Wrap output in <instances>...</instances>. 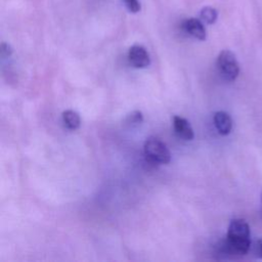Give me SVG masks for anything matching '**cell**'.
Wrapping results in <instances>:
<instances>
[{
    "label": "cell",
    "mask_w": 262,
    "mask_h": 262,
    "mask_svg": "<svg viewBox=\"0 0 262 262\" xmlns=\"http://www.w3.org/2000/svg\"><path fill=\"white\" fill-rule=\"evenodd\" d=\"M250 235V226L246 220L242 218L232 219L224 243L226 251L239 255L247 254L251 247Z\"/></svg>",
    "instance_id": "cell-1"
},
{
    "label": "cell",
    "mask_w": 262,
    "mask_h": 262,
    "mask_svg": "<svg viewBox=\"0 0 262 262\" xmlns=\"http://www.w3.org/2000/svg\"><path fill=\"white\" fill-rule=\"evenodd\" d=\"M253 252L257 258H262V238H259L255 242Z\"/></svg>",
    "instance_id": "cell-13"
},
{
    "label": "cell",
    "mask_w": 262,
    "mask_h": 262,
    "mask_svg": "<svg viewBox=\"0 0 262 262\" xmlns=\"http://www.w3.org/2000/svg\"><path fill=\"white\" fill-rule=\"evenodd\" d=\"M217 68L220 74L228 81H233L239 74V66L234 53L230 50H222L217 57Z\"/></svg>",
    "instance_id": "cell-3"
},
{
    "label": "cell",
    "mask_w": 262,
    "mask_h": 262,
    "mask_svg": "<svg viewBox=\"0 0 262 262\" xmlns=\"http://www.w3.org/2000/svg\"><path fill=\"white\" fill-rule=\"evenodd\" d=\"M127 9L132 13H137L141 9L140 2L138 0H123Z\"/></svg>",
    "instance_id": "cell-11"
},
{
    "label": "cell",
    "mask_w": 262,
    "mask_h": 262,
    "mask_svg": "<svg viewBox=\"0 0 262 262\" xmlns=\"http://www.w3.org/2000/svg\"><path fill=\"white\" fill-rule=\"evenodd\" d=\"M128 59L130 63L136 69H144L150 63V57L147 50L138 44L130 47L128 51Z\"/></svg>",
    "instance_id": "cell-4"
},
{
    "label": "cell",
    "mask_w": 262,
    "mask_h": 262,
    "mask_svg": "<svg viewBox=\"0 0 262 262\" xmlns=\"http://www.w3.org/2000/svg\"><path fill=\"white\" fill-rule=\"evenodd\" d=\"M200 17L204 23H206L208 25H212L217 20L218 12L215 8H213L211 6H205L202 8V10L200 12Z\"/></svg>",
    "instance_id": "cell-9"
},
{
    "label": "cell",
    "mask_w": 262,
    "mask_h": 262,
    "mask_svg": "<svg viewBox=\"0 0 262 262\" xmlns=\"http://www.w3.org/2000/svg\"><path fill=\"white\" fill-rule=\"evenodd\" d=\"M12 48L11 46L8 44V43H5V42H2L1 43V46H0V52H1V56L3 58L5 57H8L12 54Z\"/></svg>",
    "instance_id": "cell-12"
},
{
    "label": "cell",
    "mask_w": 262,
    "mask_h": 262,
    "mask_svg": "<svg viewBox=\"0 0 262 262\" xmlns=\"http://www.w3.org/2000/svg\"><path fill=\"white\" fill-rule=\"evenodd\" d=\"M142 121H143V116H142V113L140 111L131 112L130 114L127 115V117L125 119V123L128 126H131V127L142 123Z\"/></svg>",
    "instance_id": "cell-10"
},
{
    "label": "cell",
    "mask_w": 262,
    "mask_h": 262,
    "mask_svg": "<svg viewBox=\"0 0 262 262\" xmlns=\"http://www.w3.org/2000/svg\"><path fill=\"white\" fill-rule=\"evenodd\" d=\"M261 201H262V195H261Z\"/></svg>",
    "instance_id": "cell-14"
},
{
    "label": "cell",
    "mask_w": 262,
    "mask_h": 262,
    "mask_svg": "<svg viewBox=\"0 0 262 262\" xmlns=\"http://www.w3.org/2000/svg\"><path fill=\"white\" fill-rule=\"evenodd\" d=\"M213 121L219 134L227 135L230 133L232 129V120H231V117L226 112H223V111L216 112L214 114Z\"/></svg>",
    "instance_id": "cell-7"
},
{
    "label": "cell",
    "mask_w": 262,
    "mask_h": 262,
    "mask_svg": "<svg viewBox=\"0 0 262 262\" xmlns=\"http://www.w3.org/2000/svg\"><path fill=\"white\" fill-rule=\"evenodd\" d=\"M62 121L67 128L70 130L78 129L81 124L79 114L73 110H67L62 113Z\"/></svg>",
    "instance_id": "cell-8"
},
{
    "label": "cell",
    "mask_w": 262,
    "mask_h": 262,
    "mask_svg": "<svg viewBox=\"0 0 262 262\" xmlns=\"http://www.w3.org/2000/svg\"><path fill=\"white\" fill-rule=\"evenodd\" d=\"M173 127L175 133L182 139L184 140H191L193 139V130L189 122L179 116H174L173 117Z\"/></svg>",
    "instance_id": "cell-6"
},
{
    "label": "cell",
    "mask_w": 262,
    "mask_h": 262,
    "mask_svg": "<svg viewBox=\"0 0 262 262\" xmlns=\"http://www.w3.org/2000/svg\"><path fill=\"white\" fill-rule=\"evenodd\" d=\"M182 29L190 36L193 38L204 41L206 39L207 33L204 24L202 23L201 19L195 18V17H190L186 18L182 23Z\"/></svg>",
    "instance_id": "cell-5"
},
{
    "label": "cell",
    "mask_w": 262,
    "mask_h": 262,
    "mask_svg": "<svg viewBox=\"0 0 262 262\" xmlns=\"http://www.w3.org/2000/svg\"><path fill=\"white\" fill-rule=\"evenodd\" d=\"M145 157L155 164H169L171 154L166 144L157 137H148L143 145Z\"/></svg>",
    "instance_id": "cell-2"
}]
</instances>
